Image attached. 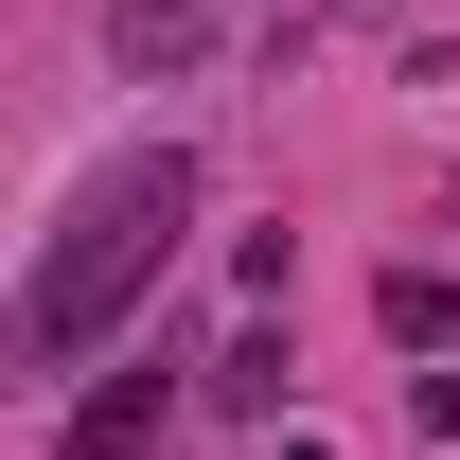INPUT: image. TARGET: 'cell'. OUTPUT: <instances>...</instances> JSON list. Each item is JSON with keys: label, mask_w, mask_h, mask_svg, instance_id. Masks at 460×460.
Masks as SVG:
<instances>
[{"label": "cell", "mask_w": 460, "mask_h": 460, "mask_svg": "<svg viewBox=\"0 0 460 460\" xmlns=\"http://www.w3.org/2000/svg\"><path fill=\"white\" fill-rule=\"evenodd\" d=\"M177 230H195V160L177 142H142V160H107L89 195L54 213V248H36V284H18V354L54 372V354H89L124 319V301L177 266Z\"/></svg>", "instance_id": "obj_1"}, {"label": "cell", "mask_w": 460, "mask_h": 460, "mask_svg": "<svg viewBox=\"0 0 460 460\" xmlns=\"http://www.w3.org/2000/svg\"><path fill=\"white\" fill-rule=\"evenodd\" d=\"M230 36V0H107V54L142 71V89H177V71Z\"/></svg>", "instance_id": "obj_2"}, {"label": "cell", "mask_w": 460, "mask_h": 460, "mask_svg": "<svg viewBox=\"0 0 460 460\" xmlns=\"http://www.w3.org/2000/svg\"><path fill=\"white\" fill-rule=\"evenodd\" d=\"M372 319H390L407 354H443V337H460V284H443V266H390V284H372Z\"/></svg>", "instance_id": "obj_3"}, {"label": "cell", "mask_w": 460, "mask_h": 460, "mask_svg": "<svg viewBox=\"0 0 460 460\" xmlns=\"http://www.w3.org/2000/svg\"><path fill=\"white\" fill-rule=\"evenodd\" d=\"M142 425H160V390H89V407H71V460H124Z\"/></svg>", "instance_id": "obj_4"}]
</instances>
